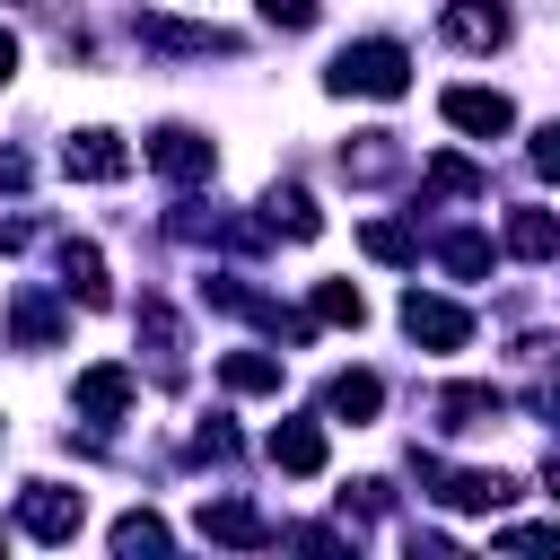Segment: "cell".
Returning <instances> with one entry per match:
<instances>
[{"label": "cell", "mask_w": 560, "mask_h": 560, "mask_svg": "<svg viewBox=\"0 0 560 560\" xmlns=\"http://www.w3.org/2000/svg\"><path fill=\"white\" fill-rule=\"evenodd\" d=\"M508 402H499V385H446L438 394V429H490Z\"/></svg>", "instance_id": "7c38bea8"}, {"label": "cell", "mask_w": 560, "mask_h": 560, "mask_svg": "<svg viewBox=\"0 0 560 560\" xmlns=\"http://www.w3.org/2000/svg\"><path fill=\"white\" fill-rule=\"evenodd\" d=\"M149 166L175 175V184H192V175H210L219 158H210V140H201L192 122H166V131H149Z\"/></svg>", "instance_id": "52a82bcc"}, {"label": "cell", "mask_w": 560, "mask_h": 560, "mask_svg": "<svg viewBox=\"0 0 560 560\" xmlns=\"http://www.w3.org/2000/svg\"><path fill=\"white\" fill-rule=\"evenodd\" d=\"M438 114H446L455 131H472V140H499V131L516 122V105H508L499 88H446V96H438Z\"/></svg>", "instance_id": "5b68a950"}, {"label": "cell", "mask_w": 560, "mask_h": 560, "mask_svg": "<svg viewBox=\"0 0 560 560\" xmlns=\"http://www.w3.org/2000/svg\"><path fill=\"white\" fill-rule=\"evenodd\" d=\"M219 376H228L236 394H280V359H262V350H228Z\"/></svg>", "instance_id": "9a60e30c"}, {"label": "cell", "mask_w": 560, "mask_h": 560, "mask_svg": "<svg viewBox=\"0 0 560 560\" xmlns=\"http://www.w3.org/2000/svg\"><path fill=\"white\" fill-rule=\"evenodd\" d=\"M79 516H88V499H79V490H61V481H35V490L18 499V525H26L35 542H70V534H79Z\"/></svg>", "instance_id": "7a4b0ae2"}, {"label": "cell", "mask_w": 560, "mask_h": 560, "mask_svg": "<svg viewBox=\"0 0 560 560\" xmlns=\"http://www.w3.org/2000/svg\"><path fill=\"white\" fill-rule=\"evenodd\" d=\"M534 166H542V175H560V122H542V131H534Z\"/></svg>", "instance_id": "44dd1931"}, {"label": "cell", "mask_w": 560, "mask_h": 560, "mask_svg": "<svg viewBox=\"0 0 560 560\" xmlns=\"http://www.w3.org/2000/svg\"><path fill=\"white\" fill-rule=\"evenodd\" d=\"M201 534H210V542H271L280 525H262L245 499H219V508H201Z\"/></svg>", "instance_id": "5bb4252c"}, {"label": "cell", "mask_w": 560, "mask_h": 560, "mask_svg": "<svg viewBox=\"0 0 560 560\" xmlns=\"http://www.w3.org/2000/svg\"><path fill=\"white\" fill-rule=\"evenodd\" d=\"M402 332L429 341V350H464V341H472V315L446 306V298H429V289H411V298H402Z\"/></svg>", "instance_id": "277c9868"}, {"label": "cell", "mask_w": 560, "mask_h": 560, "mask_svg": "<svg viewBox=\"0 0 560 560\" xmlns=\"http://www.w3.org/2000/svg\"><path fill=\"white\" fill-rule=\"evenodd\" d=\"M368 254H376V262H411V236H402V228H385V219H376V228H368Z\"/></svg>", "instance_id": "d6986e66"}, {"label": "cell", "mask_w": 560, "mask_h": 560, "mask_svg": "<svg viewBox=\"0 0 560 560\" xmlns=\"http://www.w3.org/2000/svg\"><path fill=\"white\" fill-rule=\"evenodd\" d=\"M18 175H26V166H18V158H9V149H0V184H18Z\"/></svg>", "instance_id": "603a6c76"}, {"label": "cell", "mask_w": 560, "mask_h": 560, "mask_svg": "<svg viewBox=\"0 0 560 560\" xmlns=\"http://www.w3.org/2000/svg\"><path fill=\"white\" fill-rule=\"evenodd\" d=\"M158 542H166V525H158L149 508H131V516L114 525V551H158Z\"/></svg>", "instance_id": "ac0fdd59"}, {"label": "cell", "mask_w": 560, "mask_h": 560, "mask_svg": "<svg viewBox=\"0 0 560 560\" xmlns=\"http://www.w3.org/2000/svg\"><path fill=\"white\" fill-rule=\"evenodd\" d=\"M70 394H79L88 420H122V411H131V368H88Z\"/></svg>", "instance_id": "8fae6325"}, {"label": "cell", "mask_w": 560, "mask_h": 560, "mask_svg": "<svg viewBox=\"0 0 560 560\" xmlns=\"http://www.w3.org/2000/svg\"><path fill=\"white\" fill-rule=\"evenodd\" d=\"M315 315H324V324H350V332H359V315H368V298H359L350 280H315Z\"/></svg>", "instance_id": "e0dca14e"}, {"label": "cell", "mask_w": 560, "mask_h": 560, "mask_svg": "<svg viewBox=\"0 0 560 560\" xmlns=\"http://www.w3.org/2000/svg\"><path fill=\"white\" fill-rule=\"evenodd\" d=\"M324 88H332V96H402V88H411V52H402L394 35L341 44L332 70H324Z\"/></svg>", "instance_id": "6da1fadb"}, {"label": "cell", "mask_w": 560, "mask_h": 560, "mask_svg": "<svg viewBox=\"0 0 560 560\" xmlns=\"http://www.w3.org/2000/svg\"><path fill=\"white\" fill-rule=\"evenodd\" d=\"M0 245H9V236H0Z\"/></svg>", "instance_id": "cb8c5ba5"}, {"label": "cell", "mask_w": 560, "mask_h": 560, "mask_svg": "<svg viewBox=\"0 0 560 560\" xmlns=\"http://www.w3.org/2000/svg\"><path fill=\"white\" fill-rule=\"evenodd\" d=\"M420 472L438 481V499H446V508H508V499H516V481H508V472H438V464H420Z\"/></svg>", "instance_id": "9c48e42d"}, {"label": "cell", "mask_w": 560, "mask_h": 560, "mask_svg": "<svg viewBox=\"0 0 560 560\" xmlns=\"http://www.w3.org/2000/svg\"><path fill=\"white\" fill-rule=\"evenodd\" d=\"M9 79H18V35L0 26V88H9Z\"/></svg>", "instance_id": "7402d4cb"}, {"label": "cell", "mask_w": 560, "mask_h": 560, "mask_svg": "<svg viewBox=\"0 0 560 560\" xmlns=\"http://www.w3.org/2000/svg\"><path fill=\"white\" fill-rule=\"evenodd\" d=\"M438 35L464 44V52H499L508 44V0H446L438 9Z\"/></svg>", "instance_id": "3957f363"}, {"label": "cell", "mask_w": 560, "mask_h": 560, "mask_svg": "<svg viewBox=\"0 0 560 560\" xmlns=\"http://www.w3.org/2000/svg\"><path fill=\"white\" fill-rule=\"evenodd\" d=\"M262 18H271V26H289V35H298V26H315V0H262Z\"/></svg>", "instance_id": "ffe728a7"}, {"label": "cell", "mask_w": 560, "mask_h": 560, "mask_svg": "<svg viewBox=\"0 0 560 560\" xmlns=\"http://www.w3.org/2000/svg\"><path fill=\"white\" fill-rule=\"evenodd\" d=\"M262 446H271V464H280V472H298V481H306V472H324V429H315V420H280Z\"/></svg>", "instance_id": "30bf717a"}, {"label": "cell", "mask_w": 560, "mask_h": 560, "mask_svg": "<svg viewBox=\"0 0 560 560\" xmlns=\"http://www.w3.org/2000/svg\"><path fill=\"white\" fill-rule=\"evenodd\" d=\"M61 175H79V184H114V175H131V149H122L114 131H70V140H61Z\"/></svg>", "instance_id": "8992f818"}, {"label": "cell", "mask_w": 560, "mask_h": 560, "mask_svg": "<svg viewBox=\"0 0 560 560\" xmlns=\"http://www.w3.org/2000/svg\"><path fill=\"white\" fill-rule=\"evenodd\" d=\"M262 210H271V219H280L289 236H315V228H324V210H315V201H306L298 184H271V201H262Z\"/></svg>", "instance_id": "2e32d148"}, {"label": "cell", "mask_w": 560, "mask_h": 560, "mask_svg": "<svg viewBox=\"0 0 560 560\" xmlns=\"http://www.w3.org/2000/svg\"><path fill=\"white\" fill-rule=\"evenodd\" d=\"M508 254L551 262V254H560V219H551V210H508Z\"/></svg>", "instance_id": "4fadbf2b"}, {"label": "cell", "mask_w": 560, "mask_h": 560, "mask_svg": "<svg viewBox=\"0 0 560 560\" xmlns=\"http://www.w3.org/2000/svg\"><path fill=\"white\" fill-rule=\"evenodd\" d=\"M324 411H332V420H350V429H368V420L385 411V376H368V368H341V376L324 385Z\"/></svg>", "instance_id": "ba28073f"}]
</instances>
